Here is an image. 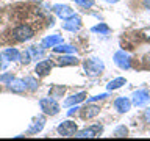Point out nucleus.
I'll use <instances>...</instances> for the list:
<instances>
[{
    "instance_id": "nucleus-8",
    "label": "nucleus",
    "mask_w": 150,
    "mask_h": 141,
    "mask_svg": "<svg viewBox=\"0 0 150 141\" xmlns=\"http://www.w3.org/2000/svg\"><path fill=\"white\" fill-rule=\"evenodd\" d=\"M114 135H116V136H125V135H127V129H125V127H119V129L116 130Z\"/></svg>"
},
{
    "instance_id": "nucleus-4",
    "label": "nucleus",
    "mask_w": 150,
    "mask_h": 141,
    "mask_svg": "<svg viewBox=\"0 0 150 141\" xmlns=\"http://www.w3.org/2000/svg\"><path fill=\"white\" fill-rule=\"evenodd\" d=\"M114 105L117 108V111H120V113H125V111L130 110V100H128V99H125V97L117 99V100L114 102Z\"/></svg>"
},
{
    "instance_id": "nucleus-6",
    "label": "nucleus",
    "mask_w": 150,
    "mask_h": 141,
    "mask_svg": "<svg viewBox=\"0 0 150 141\" xmlns=\"http://www.w3.org/2000/svg\"><path fill=\"white\" fill-rule=\"evenodd\" d=\"M122 85H125V78H116L108 85V89H117V88H120Z\"/></svg>"
},
{
    "instance_id": "nucleus-9",
    "label": "nucleus",
    "mask_w": 150,
    "mask_h": 141,
    "mask_svg": "<svg viewBox=\"0 0 150 141\" xmlns=\"http://www.w3.org/2000/svg\"><path fill=\"white\" fill-rule=\"evenodd\" d=\"M145 119L150 122V108H147V110H145Z\"/></svg>"
},
{
    "instance_id": "nucleus-1",
    "label": "nucleus",
    "mask_w": 150,
    "mask_h": 141,
    "mask_svg": "<svg viewBox=\"0 0 150 141\" xmlns=\"http://www.w3.org/2000/svg\"><path fill=\"white\" fill-rule=\"evenodd\" d=\"M33 36V30L30 25H19L13 30V38L16 41H27Z\"/></svg>"
},
{
    "instance_id": "nucleus-5",
    "label": "nucleus",
    "mask_w": 150,
    "mask_h": 141,
    "mask_svg": "<svg viewBox=\"0 0 150 141\" xmlns=\"http://www.w3.org/2000/svg\"><path fill=\"white\" fill-rule=\"evenodd\" d=\"M116 63L119 64L120 68H130L128 58H127V56H124V53H122V52H119V53L116 55Z\"/></svg>"
},
{
    "instance_id": "nucleus-2",
    "label": "nucleus",
    "mask_w": 150,
    "mask_h": 141,
    "mask_svg": "<svg viewBox=\"0 0 150 141\" xmlns=\"http://www.w3.org/2000/svg\"><path fill=\"white\" fill-rule=\"evenodd\" d=\"M75 130H77V125L74 124V122H63L59 127H58V132L61 135H64V136H70V135H74L75 133Z\"/></svg>"
},
{
    "instance_id": "nucleus-10",
    "label": "nucleus",
    "mask_w": 150,
    "mask_h": 141,
    "mask_svg": "<svg viewBox=\"0 0 150 141\" xmlns=\"http://www.w3.org/2000/svg\"><path fill=\"white\" fill-rule=\"evenodd\" d=\"M144 5H145V8H147L149 11H150V0H145V2H144Z\"/></svg>"
},
{
    "instance_id": "nucleus-11",
    "label": "nucleus",
    "mask_w": 150,
    "mask_h": 141,
    "mask_svg": "<svg viewBox=\"0 0 150 141\" xmlns=\"http://www.w3.org/2000/svg\"><path fill=\"white\" fill-rule=\"evenodd\" d=\"M105 2H108V3H116V2H119V0H105Z\"/></svg>"
},
{
    "instance_id": "nucleus-3",
    "label": "nucleus",
    "mask_w": 150,
    "mask_h": 141,
    "mask_svg": "<svg viewBox=\"0 0 150 141\" xmlns=\"http://www.w3.org/2000/svg\"><path fill=\"white\" fill-rule=\"evenodd\" d=\"M149 100V94H147V91H144V89H141V91H138V93H134L133 94V102H134V105H144L145 102Z\"/></svg>"
},
{
    "instance_id": "nucleus-7",
    "label": "nucleus",
    "mask_w": 150,
    "mask_h": 141,
    "mask_svg": "<svg viewBox=\"0 0 150 141\" xmlns=\"http://www.w3.org/2000/svg\"><path fill=\"white\" fill-rule=\"evenodd\" d=\"M88 110H89V111H86V113L83 115L84 118H92V116H96L97 113H98V108H97V107H89Z\"/></svg>"
}]
</instances>
